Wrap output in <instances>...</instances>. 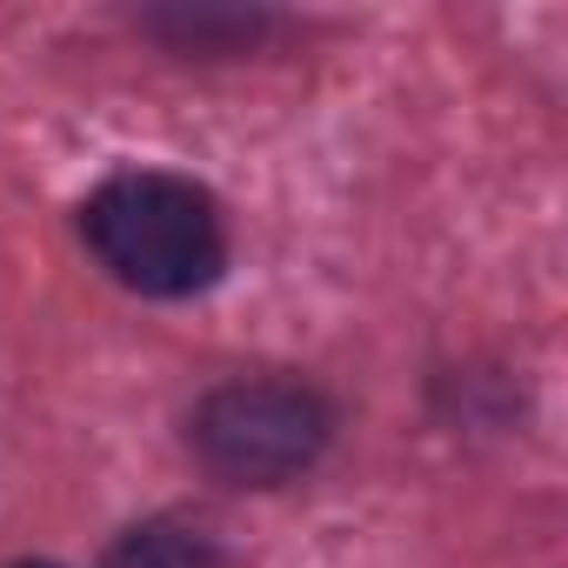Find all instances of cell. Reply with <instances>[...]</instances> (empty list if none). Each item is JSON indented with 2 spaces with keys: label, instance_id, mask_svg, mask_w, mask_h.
Instances as JSON below:
<instances>
[{
  "label": "cell",
  "instance_id": "6da1fadb",
  "mask_svg": "<svg viewBox=\"0 0 568 568\" xmlns=\"http://www.w3.org/2000/svg\"><path fill=\"white\" fill-rule=\"evenodd\" d=\"M81 234L94 261L134 295L181 302L221 281L227 267V221L221 201L168 168H128L101 181L81 207Z\"/></svg>",
  "mask_w": 568,
  "mask_h": 568
},
{
  "label": "cell",
  "instance_id": "7a4b0ae2",
  "mask_svg": "<svg viewBox=\"0 0 568 568\" xmlns=\"http://www.w3.org/2000/svg\"><path fill=\"white\" fill-rule=\"evenodd\" d=\"M335 435V402L295 375H241L194 402L187 448L214 481L234 488H281L322 462Z\"/></svg>",
  "mask_w": 568,
  "mask_h": 568
},
{
  "label": "cell",
  "instance_id": "3957f363",
  "mask_svg": "<svg viewBox=\"0 0 568 568\" xmlns=\"http://www.w3.org/2000/svg\"><path fill=\"white\" fill-rule=\"evenodd\" d=\"M108 568H227V555H221V541L207 528L154 515V521H134L108 548Z\"/></svg>",
  "mask_w": 568,
  "mask_h": 568
},
{
  "label": "cell",
  "instance_id": "277c9868",
  "mask_svg": "<svg viewBox=\"0 0 568 568\" xmlns=\"http://www.w3.org/2000/svg\"><path fill=\"white\" fill-rule=\"evenodd\" d=\"M148 28L154 34H168L174 48H247L254 34H261V21L254 14H148Z\"/></svg>",
  "mask_w": 568,
  "mask_h": 568
},
{
  "label": "cell",
  "instance_id": "5b68a950",
  "mask_svg": "<svg viewBox=\"0 0 568 568\" xmlns=\"http://www.w3.org/2000/svg\"><path fill=\"white\" fill-rule=\"evenodd\" d=\"M14 568H61V561H14Z\"/></svg>",
  "mask_w": 568,
  "mask_h": 568
}]
</instances>
